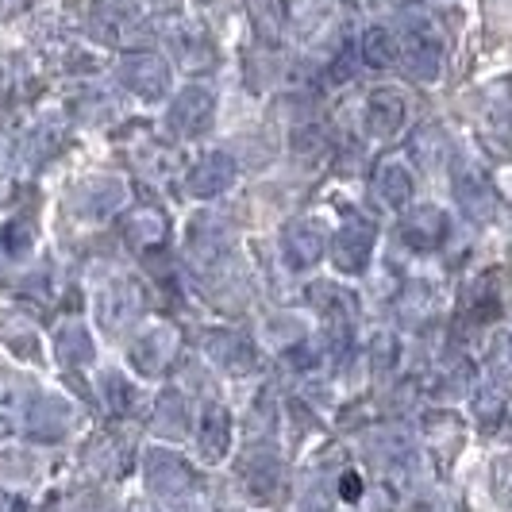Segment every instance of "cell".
<instances>
[{"label":"cell","instance_id":"9c48e42d","mask_svg":"<svg viewBox=\"0 0 512 512\" xmlns=\"http://www.w3.org/2000/svg\"><path fill=\"white\" fill-rule=\"evenodd\" d=\"M174 351H178V332L174 328H151V332L131 347V362L143 374H158L166 362L174 359Z\"/></svg>","mask_w":512,"mask_h":512},{"label":"cell","instance_id":"277c9868","mask_svg":"<svg viewBox=\"0 0 512 512\" xmlns=\"http://www.w3.org/2000/svg\"><path fill=\"white\" fill-rule=\"evenodd\" d=\"M212 112H216V101L205 85H189L174 97V108H170V128L178 135H201L212 124Z\"/></svg>","mask_w":512,"mask_h":512},{"label":"cell","instance_id":"603a6c76","mask_svg":"<svg viewBox=\"0 0 512 512\" xmlns=\"http://www.w3.org/2000/svg\"><path fill=\"white\" fill-rule=\"evenodd\" d=\"M478 416L493 424V420L501 416V397H497V393H486V389H482V393H478Z\"/></svg>","mask_w":512,"mask_h":512},{"label":"cell","instance_id":"ba28073f","mask_svg":"<svg viewBox=\"0 0 512 512\" xmlns=\"http://www.w3.org/2000/svg\"><path fill=\"white\" fill-rule=\"evenodd\" d=\"M324 247H328V239H324V231L316 228L312 220H301V224H289V228H285V258H289L297 270L316 266V262L324 258Z\"/></svg>","mask_w":512,"mask_h":512},{"label":"cell","instance_id":"d6986e66","mask_svg":"<svg viewBox=\"0 0 512 512\" xmlns=\"http://www.w3.org/2000/svg\"><path fill=\"white\" fill-rule=\"evenodd\" d=\"M58 355L66 366H85V362L93 359V339L85 328H66V332L58 335Z\"/></svg>","mask_w":512,"mask_h":512},{"label":"cell","instance_id":"7c38bea8","mask_svg":"<svg viewBox=\"0 0 512 512\" xmlns=\"http://www.w3.org/2000/svg\"><path fill=\"white\" fill-rule=\"evenodd\" d=\"M405 124V101L397 97V93H374L370 101H366V128L374 131L378 139H389V135H397Z\"/></svg>","mask_w":512,"mask_h":512},{"label":"cell","instance_id":"52a82bcc","mask_svg":"<svg viewBox=\"0 0 512 512\" xmlns=\"http://www.w3.org/2000/svg\"><path fill=\"white\" fill-rule=\"evenodd\" d=\"M451 189H455L459 208L474 220V224L493 216V189H489V181L482 178V174H474V170H459V174H451Z\"/></svg>","mask_w":512,"mask_h":512},{"label":"cell","instance_id":"7a4b0ae2","mask_svg":"<svg viewBox=\"0 0 512 512\" xmlns=\"http://www.w3.org/2000/svg\"><path fill=\"white\" fill-rule=\"evenodd\" d=\"M374 243H378V231H374L370 220H347L332 239L335 270H339V274H362V270L370 266Z\"/></svg>","mask_w":512,"mask_h":512},{"label":"cell","instance_id":"5bb4252c","mask_svg":"<svg viewBox=\"0 0 512 512\" xmlns=\"http://www.w3.org/2000/svg\"><path fill=\"white\" fill-rule=\"evenodd\" d=\"M189 251H193V258H197L201 266H212V262L228 258V251H231L228 231L220 228V224H212V220L197 224V228H193V235H189Z\"/></svg>","mask_w":512,"mask_h":512},{"label":"cell","instance_id":"2e32d148","mask_svg":"<svg viewBox=\"0 0 512 512\" xmlns=\"http://www.w3.org/2000/svg\"><path fill=\"white\" fill-rule=\"evenodd\" d=\"M374 193L389 208H405L412 201V178L405 166H382V174L374 181Z\"/></svg>","mask_w":512,"mask_h":512},{"label":"cell","instance_id":"ffe728a7","mask_svg":"<svg viewBox=\"0 0 512 512\" xmlns=\"http://www.w3.org/2000/svg\"><path fill=\"white\" fill-rule=\"evenodd\" d=\"M104 401H108L112 416H124L131 409V401H135V393H131V385L120 374H108L104 378Z\"/></svg>","mask_w":512,"mask_h":512},{"label":"cell","instance_id":"8fae6325","mask_svg":"<svg viewBox=\"0 0 512 512\" xmlns=\"http://www.w3.org/2000/svg\"><path fill=\"white\" fill-rule=\"evenodd\" d=\"M208 355L220 362L224 370L231 374H247V370H255V351H251V343L243 339V335L235 332H212L205 339Z\"/></svg>","mask_w":512,"mask_h":512},{"label":"cell","instance_id":"6da1fadb","mask_svg":"<svg viewBox=\"0 0 512 512\" xmlns=\"http://www.w3.org/2000/svg\"><path fill=\"white\" fill-rule=\"evenodd\" d=\"M401 62H405V70L409 77L416 81H436L439 77V66H443V43H439L436 27L428 16H409V35H405V43H401V54H397Z\"/></svg>","mask_w":512,"mask_h":512},{"label":"cell","instance_id":"d4e9b609","mask_svg":"<svg viewBox=\"0 0 512 512\" xmlns=\"http://www.w3.org/2000/svg\"><path fill=\"white\" fill-rule=\"evenodd\" d=\"M339 493H343V501H359V497H362V478H359V474H343V486H339Z\"/></svg>","mask_w":512,"mask_h":512},{"label":"cell","instance_id":"3957f363","mask_svg":"<svg viewBox=\"0 0 512 512\" xmlns=\"http://www.w3.org/2000/svg\"><path fill=\"white\" fill-rule=\"evenodd\" d=\"M120 81L128 85L135 97L158 101V97H166V89H170V66L151 51L128 54V58L120 62Z\"/></svg>","mask_w":512,"mask_h":512},{"label":"cell","instance_id":"44dd1931","mask_svg":"<svg viewBox=\"0 0 512 512\" xmlns=\"http://www.w3.org/2000/svg\"><path fill=\"white\" fill-rule=\"evenodd\" d=\"M181 420H185V401H181L178 393H162V401H158V428L178 436Z\"/></svg>","mask_w":512,"mask_h":512},{"label":"cell","instance_id":"8992f818","mask_svg":"<svg viewBox=\"0 0 512 512\" xmlns=\"http://www.w3.org/2000/svg\"><path fill=\"white\" fill-rule=\"evenodd\" d=\"M231 181H235V162H231L228 154L212 151L193 166V174H189V193L208 201V197H220L224 189H231Z\"/></svg>","mask_w":512,"mask_h":512},{"label":"cell","instance_id":"e0dca14e","mask_svg":"<svg viewBox=\"0 0 512 512\" xmlns=\"http://www.w3.org/2000/svg\"><path fill=\"white\" fill-rule=\"evenodd\" d=\"M162 235H166V216L162 212L139 208L128 216V239L135 247H154V243H162Z\"/></svg>","mask_w":512,"mask_h":512},{"label":"cell","instance_id":"7402d4cb","mask_svg":"<svg viewBox=\"0 0 512 512\" xmlns=\"http://www.w3.org/2000/svg\"><path fill=\"white\" fill-rule=\"evenodd\" d=\"M355 54L359 51H351V47H347V51L335 58V66L328 70V81H332V85H343V81L351 77V58H355Z\"/></svg>","mask_w":512,"mask_h":512},{"label":"cell","instance_id":"5b68a950","mask_svg":"<svg viewBox=\"0 0 512 512\" xmlns=\"http://www.w3.org/2000/svg\"><path fill=\"white\" fill-rule=\"evenodd\" d=\"M401 235H405V243H409L412 251L428 255V251L443 247V239H447V212L436 205H420L401 224Z\"/></svg>","mask_w":512,"mask_h":512},{"label":"cell","instance_id":"ac0fdd59","mask_svg":"<svg viewBox=\"0 0 512 512\" xmlns=\"http://www.w3.org/2000/svg\"><path fill=\"white\" fill-rule=\"evenodd\" d=\"M412 154H416V162H420V166H428V170L443 166V158H447L443 131H439V128H420L416 135H412Z\"/></svg>","mask_w":512,"mask_h":512},{"label":"cell","instance_id":"cb8c5ba5","mask_svg":"<svg viewBox=\"0 0 512 512\" xmlns=\"http://www.w3.org/2000/svg\"><path fill=\"white\" fill-rule=\"evenodd\" d=\"M289 362H293V366H301V370H308V366H316V351H312L308 343H301V347H293V351H289Z\"/></svg>","mask_w":512,"mask_h":512},{"label":"cell","instance_id":"30bf717a","mask_svg":"<svg viewBox=\"0 0 512 512\" xmlns=\"http://www.w3.org/2000/svg\"><path fill=\"white\" fill-rule=\"evenodd\" d=\"M143 474H147L154 493H181L189 486V466L174 451H151L143 459Z\"/></svg>","mask_w":512,"mask_h":512},{"label":"cell","instance_id":"4fadbf2b","mask_svg":"<svg viewBox=\"0 0 512 512\" xmlns=\"http://www.w3.org/2000/svg\"><path fill=\"white\" fill-rule=\"evenodd\" d=\"M197 439H201V455H205L208 462L224 459V455H228V447H231V416H228V409H220V405L205 409Z\"/></svg>","mask_w":512,"mask_h":512},{"label":"cell","instance_id":"9a60e30c","mask_svg":"<svg viewBox=\"0 0 512 512\" xmlns=\"http://www.w3.org/2000/svg\"><path fill=\"white\" fill-rule=\"evenodd\" d=\"M362 62L366 66H374V70H385L389 62H397V54H401V43H397V35L389 31V27H370L366 35H362Z\"/></svg>","mask_w":512,"mask_h":512}]
</instances>
